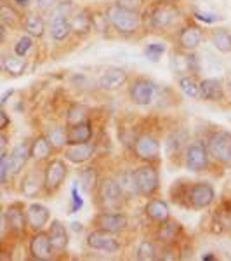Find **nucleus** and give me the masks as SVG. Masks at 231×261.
I'll use <instances>...</instances> for the list:
<instances>
[{
	"instance_id": "2f4dec72",
	"label": "nucleus",
	"mask_w": 231,
	"mask_h": 261,
	"mask_svg": "<svg viewBox=\"0 0 231 261\" xmlns=\"http://www.w3.org/2000/svg\"><path fill=\"white\" fill-rule=\"evenodd\" d=\"M24 30L30 33L32 37H42L44 35V30H45V24H44V19L42 16L39 14H30L24 21Z\"/></svg>"
},
{
	"instance_id": "4c0bfd02",
	"label": "nucleus",
	"mask_w": 231,
	"mask_h": 261,
	"mask_svg": "<svg viewBox=\"0 0 231 261\" xmlns=\"http://www.w3.org/2000/svg\"><path fill=\"white\" fill-rule=\"evenodd\" d=\"M179 87L188 98H200L198 96V84L195 82V79L186 75V77H181L179 79Z\"/></svg>"
},
{
	"instance_id": "2eb2a0df",
	"label": "nucleus",
	"mask_w": 231,
	"mask_h": 261,
	"mask_svg": "<svg viewBox=\"0 0 231 261\" xmlns=\"http://www.w3.org/2000/svg\"><path fill=\"white\" fill-rule=\"evenodd\" d=\"M30 254L32 258L47 261L52 258V244H50L49 233L44 231H37L30 241Z\"/></svg>"
},
{
	"instance_id": "58836bf2",
	"label": "nucleus",
	"mask_w": 231,
	"mask_h": 261,
	"mask_svg": "<svg viewBox=\"0 0 231 261\" xmlns=\"http://www.w3.org/2000/svg\"><path fill=\"white\" fill-rule=\"evenodd\" d=\"M165 44L162 42H153V44H148L145 49V56L148 58L150 61H158L162 58V54L165 53Z\"/></svg>"
},
{
	"instance_id": "9b49d317",
	"label": "nucleus",
	"mask_w": 231,
	"mask_h": 261,
	"mask_svg": "<svg viewBox=\"0 0 231 261\" xmlns=\"http://www.w3.org/2000/svg\"><path fill=\"white\" fill-rule=\"evenodd\" d=\"M186 167L193 172L204 171L209 166V151L207 146L201 143H191L186 148Z\"/></svg>"
},
{
	"instance_id": "412c9836",
	"label": "nucleus",
	"mask_w": 231,
	"mask_h": 261,
	"mask_svg": "<svg viewBox=\"0 0 231 261\" xmlns=\"http://www.w3.org/2000/svg\"><path fill=\"white\" fill-rule=\"evenodd\" d=\"M198 96L205 101L222 99V84L217 79H205L198 84Z\"/></svg>"
},
{
	"instance_id": "603ef678",
	"label": "nucleus",
	"mask_w": 231,
	"mask_h": 261,
	"mask_svg": "<svg viewBox=\"0 0 231 261\" xmlns=\"http://www.w3.org/2000/svg\"><path fill=\"white\" fill-rule=\"evenodd\" d=\"M14 4L21 9H24V7H28V4H30V0H14Z\"/></svg>"
},
{
	"instance_id": "f03ea898",
	"label": "nucleus",
	"mask_w": 231,
	"mask_h": 261,
	"mask_svg": "<svg viewBox=\"0 0 231 261\" xmlns=\"http://www.w3.org/2000/svg\"><path fill=\"white\" fill-rule=\"evenodd\" d=\"M207 151L217 162L231 166V133H228V130L214 133L211 140H209Z\"/></svg>"
},
{
	"instance_id": "c756f323",
	"label": "nucleus",
	"mask_w": 231,
	"mask_h": 261,
	"mask_svg": "<svg viewBox=\"0 0 231 261\" xmlns=\"http://www.w3.org/2000/svg\"><path fill=\"white\" fill-rule=\"evenodd\" d=\"M42 185L44 183L40 181V176L37 172H28L23 178V183H21V192H23L24 197H35L39 195Z\"/></svg>"
},
{
	"instance_id": "f3484780",
	"label": "nucleus",
	"mask_w": 231,
	"mask_h": 261,
	"mask_svg": "<svg viewBox=\"0 0 231 261\" xmlns=\"http://www.w3.org/2000/svg\"><path fill=\"white\" fill-rule=\"evenodd\" d=\"M6 221L7 228L14 233H23L24 226H26V214L23 213V205L12 204L6 209Z\"/></svg>"
},
{
	"instance_id": "dca6fc26",
	"label": "nucleus",
	"mask_w": 231,
	"mask_h": 261,
	"mask_svg": "<svg viewBox=\"0 0 231 261\" xmlns=\"http://www.w3.org/2000/svg\"><path fill=\"white\" fill-rule=\"evenodd\" d=\"M24 214H26V226L32 228L33 231H40L47 225V221L50 218L49 209L45 207L44 204H32Z\"/></svg>"
},
{
	"instance_id": "72a5a7b5",
	"label": "nucleus",
	"mask_w": 231,
	"mask_h": 261,
	"mask_svg": "<svg viewBox=\"0 0 231 261\" xmlns=\"http://www.w3.org/2000/svg\"><path fill=\"white\" fill-rule=\"evenodd\" d=\"M0 21H2L6 27H18L19 23V14L16 12V9L9 4H0Z\"/></svg>"
},
{
	"instance_id": "de8ad7c7",
	"label": "nucleus",
	"mask_w": 231,
	"mask_h": 261,
	"mask_svg": "<svg viewBox=\"0 0 231 261\" xmlns=\"http://www.w3.org/2000/svg\"><path fill=\"white\" fill-rule=\"evenodd\" d=\"M9 115H7L6 113V110H4L2 107H0V130H4L7 127V125H9Z\"/></svg>"
},
{
	"instance_id": "3c124183",
	"label": "nucleus",
	"mask_w": 231,
	"mask_h": 261,
	"mask_svg": "<svg viewBox=\"0 0 231 261\" xmlns=\"http://www.w3.org/2000/svg\"><path fill=\"white\" fill-rule=\"evenodd\" d=\"M6 35H7V30H6V24L0 21V44L6 40Z\"/></svg>"
},
{
	"instance_id": "79ce46f5",
	"label": "nucleus",
	"mask_w": 231,
	"mask_h": 261,
	"mask_svg": "<svg viewBox=\"0 0 231 261\" xmlns=\"http://www.w3.org/2000/svg\"><path fill=\"white\" fill-rule=\"evenodd\" d=\"M11 178V169H9V155L4 151L0 155V185L7 183V179Z\"/></svg>"
},
{
	"instance_id": "7c9ffc66",
	"label": "nucleus",
	"mask_w": 231,
	"mask_h": 261,
	"mask_svg": "<svg viewBox=\"0 0 231 261\" xmlns=\"http://www.w3.org/2000/svg\"><path fill=\"white\" fill-rule=\"evenodd\" d=\"M4 68L9 75L12 77H19V75H23L24 68H26V63H24L23 56H18V54H14V56H7L6 60H4Z\"/></svg>"
},
{
	"instance_id": "6e6552de",
	"label": "nucleus",
	"mask_w": 231,
	"mask_h": 261,
	"mask_svg": "<svg viewBox=\"0 0 231 261\" xmlns=\"http://www.w3.org/2000/svg\"><path fill=\"white\" fill-rule=\"evenodd\" d=\"M87 246L94 251H103V252H117L120 249V242L113 237V233L104 230H94L87 235Z\"/></svg>"
},
{
	"instance_id": "20e7f679",
	"label": "nucleus",
	"mask_w": 231,
	"mask_h": 261,
	"mask_svg": "<svg viewBox=\"0 0 231 261\" xmlns=\"http://www.w3.org/2000/svg\"><path fill=\"white\" fill-rule=\"evenodd\" d=\"M125 195L115 179H104L99 185V202L104 211H120Z\"/></svg>"
},
{
	"instance_id": "bb28decb",
	"label": "nucleus",
	"mask_w": 231,
	"mask_h": 261,
	"mask_svg": "<svg viewBox=\"0 0 231 261\" xmlns=\"http://www.w3.org/2000/svg\"><path fill=\"white\" fill-rule=\"evenodd\" d=\"M172 66H174L176 73H198V60H196V56H193V54H186V56H181V54H178V56L172 58Z\"/></svg>"
},
{
	"instance_id": "7ed1b4c3",
	"label": "nucleus",
	"mask_w": 231,
	"mask_h": 261,
	"mask_svg": "<svg viewBox=\"0 0 231 261\" xmlns=\"http://www.w3.org/2000/svg\"><path fill=\"white\" fill-rule=\"evenodd\" d=\"M71 14V4H60L54 9L52 16H50V35L54 40H65L70 35V18Z\"/></svg>"
},
{
	"instance_id": "09e8293b",
	"label": "nucleus",
	"mask_w": 231,
	"mask_h": 261,
	"mask_svg": "<svg viewBox=\"0 0 231 261\" xmlns=\"http://www.w3.org/2000/svg\"><path fill=\"white\" fill-rule=\"evenodd\" d=\"M7 230V221H6V213L0 211V237H2L4 233H6Z\"/></svg>"
},
{
	"instance_id": "6ab92c4d",
	"label": "nucleus",
	"mask_w": 231,
	"mask_h": 261,
	"mask_svg": "<svg viewBox=\"0 0 231 261\" xmlns=\"http://www.w3.org/2000/svg\"><path fill=\"white\" fill-rule=\"evenodd\" d=\"M92 138V125L91 122L83 120L80 124L68 125L66 129V143L68 145H77V143H87Z\"/></svg>"
},
{
	"instance_id": "f8f14e48",
	"label": "nucleus",
	"mask_w": 231,
	"mask_h": 261,
	"mask_svg": "<svg viewBox=\"0 0 231 261\" xmlns=\"http://www.w3.org/2000/svg\"><path fill=\"white\" fill-rule=\"evenodd\" d=\"M96 225L99 226V230L110 231V233H120L127 228L129 221L127 216L122 213H101L98 218L94 220Z\"/></svg>"
},
{
	"instance_id": "c03bdc74",
	"label": "nucleus",
	"mask_w": 231,
	"mask_h": 261,
	"mask_svg": "<svg viewBox=\"0 0 231 261\" xmlns=\"http://www.w3.org/2000/svg\"><path fill=\"white\" fill-rule=\"evenodd\" d=\"M142 0H117V6L125 7V9H131V11H137L141 7Z\"/></svg>"
},
{
	"instance_id": "4be33fe9",
	"label": "nucleus",
	"mask_w": 231,
	"mask_h": 261,
	"mask_svg": "<svg viewBox=\"0 0 231 261\" xmlns=\"http://www.w3.org/2000/svg\"><path fill=\"white\" fill-rule=\"evenodd\" d=\"M92 24H94V19H92V16H89L87 11H77L70 14V28L71 32L78 33V35H87L91 32Z\"/></svg>"
},
{
	"instance_id": "e433bc0d",
	"label": "nucleus",
	"mask_w": 231,
	"mask_h": 261,
	"mask_svg": "<svg viewBox=\"0 0 231 261\" xmlns=\"http://www.w3.org/2000/svg\"><path fill=\"white\" fill-rule=\"evenodd\" d=\"M136 258L139 261H151L157 258V247L151 241H142L137 247V254Z\"/></svg>"
},
{
	"instance_id": "f257e3e1",
	"label": "nucleus",
	"mask_w": 231,
	"mask_h": 261,
	"mask_svg": "<svg viewBox=\"0 0 231 261\" xmlns=\"http://www.w3.org/2000/svg\"><path fill=\"white\" fill-rule=\"evenodd\" d=\"M108 21L111 23V27L115 28L117 32L124 33V35H131L139 28V16H137V11H131L125 9V7L120 6H111L108 9Z\"/></svg>"
},
{
	"instance_id": "a19ab883",
	"label": "nucleus",
	"mask_w": 231,
	"mask_h": 261,
	"mask_svg": "<svg viewBox=\"0 0 231 261\" xmlns=\"http://www.w3.org/2000/svg\"><path fill=\"white\" fill-rule=\"evenodd\" d=\"M32 45H33L32 37H28V35L21 37V39L16 42V45H14V54H18V56H23L24 58L28 54V50L32 49Z\"/></svg>"
},
{
	"instance_id": "473e14b6",
	"label": "nucleus",
	"mask_w": 231,
	"mask_h": 261,
	"mask_svg": "<svg viewBox=\"0 0 231 261\" xmlns=\"http://www.w3.org/2000/svg\"><path fill=\"white\" fill-rule=\"evenodd\" d=\"M212 44L221 53H231V33L226 30H216L212 33Z\"/></svg>"
},
{
	"instance_id": "393cba45",
	"label": "nucleus",
	"mask_w": 231,
	"mask_h": 261,
	"mask_svg": "<svg viewBox=\"0 0 231 261\" xmlns=\"http://www.w3.org/2000/svg\"><path fill=\"white\" fill-rule=\"evenodd\" d=\"M49 239L52 244V249L65 251L68 246V231H66L65 225L61 221H52L49 228Z\"/></svg>"
},
{
	"instance_id": "1a4fd4ad",
	"label": "nucleus",
	"mask_w": 231,
	"mask_h": 261,
	"mask_svg": "<svg viewBox=\"0 0 231 261\" xmlns=\"http://www.w3.org/2000/svg\"><path fill=\"white\" fill-rule=\"evenodd\" d=\"M179 16V11L172 6L170 2H162L160 6H157L151 11V27L157 28V30H163V28H169Z\"/></svg>"
},
{
	"instance_id": "a211bd4d",
	"label": "nucleus",
	"mask_w": 231,
	"mask_h": 261,
	"mask_svg": "<svg viewBox=\"0 0 231 261\" xmlns=\"http://www.w3.org/2000/svg\"><path fill=\"white\" fill-rule=\"evenodd\" d=\"M28 159H30V145L28 143H19L9 155V169L11 176H16L23 171V167L26 166Z\"/></svg>"
},
{
	"instance_id": "5fc2aeb1",
	"label": "nucleus",
	"mask_w": 231,
	"mask_h": 261,
	"mask_svg": "<svg viewBox=\"0 0 231 261\" xmlns=\"http://www.w3.org/2000/svg\"><path fill=\"white\" fill-rule=\"evenodd\" d=\"M201 259H205V261H212V259H216V256H214V254H205V256H201Z\"/></svg>"
},
{
	"instance_id": "c9c22d12",
	"label": "nucleus",
	"mask_w": 231,
	"mask_h": 261,
	"mask_svg": "<svg viewBox=\"0 0 231 261\" xmlns=\"http://www.w3.org/2000/svg\"><path fill=\"white\" fill-rule=\"evenodd\" d=\"M96 183H98V172L94 167H85L80 171V187L83 190L92 192L96 188Z\"/></svg>"
},
{
	"instance_id": "4468645a",
	"label": "nucleus",
	"mask_w": 231,
	"mask_h": 261,
	"mask_svg": "<svg viewBox=\"0 0 231 261\" xmlns=\"http://www.w3.org/2000/svg\"><path fill=\"white\" fill-rule=\"evenodd\" d=\"M131 99L139 107H146L150 105L155 98V84L148 81V79H137L136 82L131 86Z\"/></svg>"
},
{
	"instance_id": "423d86ee",
	"label": "nucleus",
	"mask_w": 231,
	"mask_h": 261,
	"mask_svg": "<svg viewBox=\"0 0 231 261\" xmlns=\"http://www.w3.org/2000/svg\"><path fill=\"white\" fill-rule=\"evenodd\" d=\"M214 197H216L214 188L209 183H204V181L195 183L188 190V202L195 211H201V209L209 207L214 202Z\"/></svg>"
},
{
	"instance_id": "37998d69",
	"label": "nucleus",
	"mask_w": 231,
	"mask_h": 261,
	"mask_svg": "<svg viewBox=\"0 0 231 261\" xmlns=\"http://www.w3.org/2000/svg\"><path fill=\"white\" fill-rule=\"evenodd\" d=\"M83 205V200L80 197V193L77 190V185H73V188H71V207H70V213H78L82 209Z\"/></svg>"
},
{
	"instance_id": "0eeeda50",
	"label": "nucleus",
	"mask_w": 231,
	"mask_h": 261,
	"mask_svg": "<svg viewBox=\"0 0 231 261\" xmlns=\"http://www.w3.org/2000/svg\"><path fill=\"white\" fill-rule=\"evenodd\" d=\"M66 174H68V169H66L65 162L56 159V161H50L45 167V172H44V188L45 192L52 193L56 190H60V187L65 181Z\"/></svg>"
},
{
	"instance_id": "5701e85b",
	"label": "nucleus",
	"mask_w": 231,
	"mask_h": 261,
	"mask_svg": "<svg viewBox=\"0 0 231 261\" xmlns=\"http://www.w3.org/2000/svg\"><path fill=\"white\" fill-rule=\"evenodd\" d=\"M201 39H204V35H201L200 28L186 27L179 33V45H181V49L190 53V50H195L201 44Z\"/></svg>"
},
{
	"instance_id": "39448f33",
	"label": "nucleus",
	"mask_w": 231,
	"mask_h": 261,
	"mask_svg": "<svg viewBox=\"0 0 231 261\" xmlns=\"http://www.w3.org/2000/svg\"><path fill=\"white\" fill-rule=\"evenodd\" d=\"M134 178H136L137 192L142 197H151L160 187V178H158V171L153 166H142L139 169L134 171Z\"/></svg>"
},
{
	"instance_id": "ddd939ff",
	"label": "nucleus",
	"mask_w": 231,
	"mask_h": 261,
	"mask_svg": "<svg viewBox=\"0 0 231 261\" xmlns=\"http://www.w3.org/2000/svg\"><path fill=\"white\" fill-rule=\"evenodd\" d=\"M125 82H127V71L124 68H119V66H110V68H106L101 73V77L98 81L101 89L108 91V92L120 89Z\"/></svg>"
},
{
	"instance_id": "a878e982",
	"label": "nucleus",
	"mask_w": 231,
	"mask_h": 261,
	"mask_svg": "<svg viewBox=\"0 0 231 261\" xmlns=\"http://www.w3.org/2000/svg\"><path fill=\"white\" fill-rule=\"evenodd\" d=\"M181 225H179L178 221H174V220H165V221H162L160 223V228H158V241H162L163 244H172L178 239V235L181 233Z\"/></svg>"
},
{
	"instance_id": "8fccbe9b",
	"label": "nucleus",
	"mask_w": 231,
	"mask_h": 261,
	"mask_svg": "<svg viewBox=\"0 0 231 261\" xmlns=\"http://www.w3.org/2000/svg\"><path fill=\"white\" fill-rule=\"evenodd\" d=\"M6 148H7V136L0 130V155L6 151Z\"/></svg>"
},
{
	"instance_id": "864d4df0",
	"label": "nucleus",
	"mask_w": 231,
	"mask_h": 261,
	"mask_svg": "<svg viewBox=\"0 0 231 261\" xmlns=\"http://www.w3.org/2000/svg\"><path fill=\"white\" fill-rule=\"evenodd\" d=\"M12 94V91H7L6 94L2 96V99H0V105H4V103H7V98H9V96Z\"/></svg>"
},
{
	"instance_id": "b1692460",
	"label": "nucleus",
	"mask_w": 231,
	"mask_h": 261,
	"mask_svg": "<svg viewBox=\"0 0 231 261\" xmlns=\"http://www.w3.org/2000/svg\"><path fill=\"white\" fill-rule=\"evenodd\" d=\"M145 213L150 220H153L157 223H162V221H165L170 218L169 205H167V202H163L160 199H151L148 204H146Z\"/></svg>"
},
{
	"instance_id": "6e6d98bb",
	"label": "nucleus",
	"mask_w": 231,
	"mask_h": 261,
	"mask_svg": "<svg viewBox=\"0 0 231 261\" xmlns=\"http://www.w3.org/2000/svg\"><path fill=\"white\" fill-rule=\"evenodd\" d=\"M2 70H4V58H2V54H0V73H2Z\"/></svg>"
},
{
	"instance_id": "9d476101",
	"label": "nucleus",
	"mask_w": 231,
	"mask_h": 261,
	"mask_svg": "<svg viewBox=\"0 0 231 261\" xmlns=\"http://www.w3.org/2000/svg\"><path fill=\"white\" fill-rule=\"evenodd\" d=\"M134 150H136L137 159H141L145 162H153L160 155V143L151 134H142V136L136 140Z\"/></svg>"
},
{
	"instance_id": "f704fd0d",
	"label": "nucleus",
	"mask_w": 231,
	"mask_h": 261,
	"mask_svg": "<svg viewBox=\"0 0 231 261\" xmlns=\"http://www.w3.org/2000/svg\"><path fill=\"white\" fill-rule=\"evenodd\" d=\"M45 138L50 141V145H52L54 148H63L65 145H68V143H66V129H63L61 125L50 127L47 130V134H45Z\"/></svg>"
},
{
	"instance_id": "c85d7f7f",
	"label": "nucleus",
	"mask_w": 231,
	"mask_h": 261,
	"mask_svg": "<svg viewBox=\"0 0 231 261\" xmlns=\"http://www.w3.org/2000/svg\"><path fill=\"white\" fill-rule=\"evenodd\" d=\"M115 181H117V185L120 187V190L125 197L139 195V192H137V185H136V178H134V171L120 172L119 178H117Z\"/></svg>"
},
{
	"instance_id": "4d7b16f0",
	"label": "nucleus",
	"mask_w": 231,
	"mask_h": 261,
	"mask_svg": "<svg viewBox=\"0 0 231 261\" xmlns=\"http://www.w3.org/2000/svg\"><path fill=\"white\" fill-rule=\"evenodd\" d=\"M162 2H170L172 4V2H176V0H162Z\"/></svg>"
},
{
	"instance_id": "ea45409f",
	"label": "nucleus",
	"mask_w": 231,
	"mask_h": 261,
	"mask_svg": "<svg viewBox=\"0 0 231 261\" xmlns=\"http://www.w3.org/2000/svg\"><path fill=\"white\" fill-rule=\"evenodd\" d=\"M85 120V110L78 105L71 107L68 110V115H66V124L68 125H75V124H80V122Z\"/></svg>"
},
{
	"instance_id": "cd10ccee",
	"label": "nucleus",
	"mask_w": 231,
	"mask_h": 261,
	"mask_svg": "<svg viewBox=\"0 0 231 261\" xmlns=\"http://www.w3.org/2000/svg\"><path fill=\"white\" fill-rule=\"evenodd\" d=\"M50 151H52V145L45 136H39L33 140L30 145V157L35 161H45L50 157Z\"/></svg>"
},
{
	"instance_id": "aec40b11",
	"label": "nucleus",
	"mask_w": 231,
	"mask_h": 261,
	"mask_svg": "<svg viewBox=\"0 0 231 261\" xmlns=\"http://www.w3.org/2000/svg\"><path fill=\"white\" fill-rule=\"evenodd\" d=\"M94 155V145L92 143H77V145H70V148H66L65 157L73 164H83Z\"/></svg>"
},
{
	"instance_id": "49530a36",
	"label": "nucleus",
	"mask_w": 231,
	"mask_h": 261,
	"mask_svg": "<svg viewBox=\"0 0 231 261\" xmlns=\"http://www.w3.org/2000/svg\"><path fill=\"white\" fill-rule=\"evenodd\" d=\"M195 16H196V19L205 21V23H214V21L219 19L216 14H209V12H204V11H196V12H195Z\"/></svg>"
},
{
	"instance_id": "a18cd8bd",
	"label": "nucleus",
	"mask_w": 231,
	"mask_h": 261,
	"mask_svg": "<svg viewBox=\"0 0 231 261\" xmlns=\"http://www.w3.org/2000/svg\"><path fill=\"white\" fill-rule=\"evenodd\" d=\"M37 6L42 12H49L56 7V0H37Z\"/></svg>"
}]
</instances>
